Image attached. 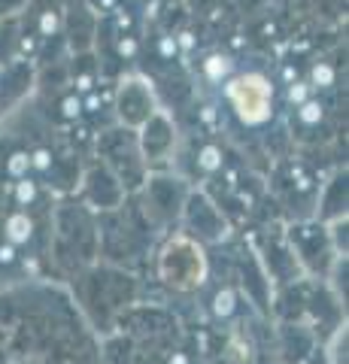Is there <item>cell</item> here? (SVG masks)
I'll return each instance as SVG.
<instances>
[{"instance_id": "obj_10", "label": "cell", "mask_w": 349, "mask_h": 364, "mask_svg": "<svg viewBox=\"0 0 349 364\" xmlns=\"http://www.w3.org/2000/svg\"><path fill=\"white\" fill-rule=\"evenodd\" d=\"M155 109H161V104L146 76L125 73L116 82V88H112V119H116V124H122V128L137 131Z\"/></svg>"}, {"instance_id": "obj_5", "label": "cell", "mask_w": 349, "mask_h": 364, "mask_svg": "<svg viewBox=\"0 0 349 364\" xmlns=\"http://www.w3.org/2000/svg\"><path fill=\"white\" fill-rule=\"evenodd\" d=\"M188 186L183 176H173L171 170H149L143 186L134 191L137 200V215L152 234H167L179 225V213L188 198Z\"/></svg>"}, {"instance_id": "obj_4", "label": "cell", "mask_w": 349, "mask_h": 364, "mask_svg": "<svg viewBox=\"0 0 349 364\" xmlns=\"http://www.w3.org/2000/svg\"><path fill=\"white\" fill-rule=\"evenodd\" d=\"M155 279L173 294H195L210 279V255L207 246L191 240L186 231L164 234V240L155 249Z\"/></svg>"}, {"instance_id": "obj_11", "label": "cell", "mask_w": 349, "mask_h": 364, "mask_svg": "<svg viewBox=\"0 0 349 364\" xmlns=\"http://www.w3.org/2000/svg\"><path fill=\"white\" fill-rule=\"evenodd\" d=\"M134 134H137L140 155L149 170H167L173 164L179 134H176V124L167 109H155Z\"/></svg>"}, {"instance_id": "obj_9", "label": "cell", "mask_w": 349, "mask_h": 364, "mask_svg": "<svg viewBox=\"0 0 349 364\" xmlns=\"http://www.w3.org/2000/svg\"><path fill=\"white\" fill-rule=\"evenodd\" d=\"M176 228L186 231L191 240H198L200 246L222 243V240H228V234H231L228 215L222 213V207L207 195V191H195V188L188 191Z\"/></svg>"}, {"instance_id": "obj_2", "label": "cell", "mask_w": 349, "mask_h": 364, "mask_svg": "<svg viewBox=\"0 0 349 364\" xmlns=\"http://www.w3.org/2000/svg\"><path fill=\"white\" fill-rule=\"evenodd\" d=\"M70 298L76 304V310L82 313L88 328L104 337L112 328H119V322L125 318V313L137 304V277L131 270L109 264V261L97 258L95 264H88L82 273H76L70 282H64Z\"/></svg>"}, {"instance_id": "obj_3", "label": "cell", "mask_w": 349, "mask_h": 364, "mask_svg": "<svg viewBox=\"0 0 349 364\" xmlns=\"http://www.w3.org/2000/svg\"><path fill=\"white\" fill-rule=\"evenodd\" d=\"M100 258V234L97 213H92L80 198H55L49 219V243H46V267L49 277L58 282H70L76 273Z\"/></svg>"}, {"instance_id": "obj_13", "label": "cell", "mask_w": 349, "mask_h": 364, "mask_svg": "<svg viewBox=\"0 0 349 364\" xmlns=\"http://www.w3.org/2000/svg\"><path fill=\"white\" fill-rule=\"evenodd\" d=\"M346 203H349V182H346V170H337V173L325 182L316 200V215L313 219L319 222H334L346 215Z\"/></svg>"}, {"instance_id": "obj_7", "label": "cell", "mask_w": 349, "mask_h": 364, "mask_svg": "<svg viewBox=\"0 0 349 364\" xmlns=\"http://www.w3.org/2000/svg\"><path fill=\"white\" fill-rule=\"evenodd\" d=\"M225 104L234 112L243 128H262L270 122L276 107V91L274 82L258 73V70H246V73H234L225 82Z\"/></svg>"}, {"instance_id": "obj_14", "label": "cell", "mask_w": 349, "mask_h": 364, "mask_svg": "<svg viewBox=\"0 0 349 364\" xmlns=\"http://www.w3.org/2000/svg\"><path fill=\"white\" fill-rule=\"evenodd\" d=\"M349 328H346V322L343 325H337L334 331H331V337H328V343H325V352H322V361L325 364H349Z\"/></svg>"}, {"instance_id": "obj_12", "label": "cell", "mask_w": 349, "mask_h": 364, "mask_svg": "<svg viewBox=\"0 0 349 364\" xmlns=\"http://www.w3.org/2000/svg\"><path fill=\"white\" fill-rule=\"evenodd\" d=\"M76 198H80L92 213L100 215V213L119 210L131 195L125 191V186H122V182L95 158L92 164L80 170V179H76Z\"/></svg>"}, {"instance_id": "obj_6", "label": "cell", "mask_w": 349, "mask_h": 364, "mask_svg": "<svg viewBox=\"0 0 349 364\" xmlns=\"http://www.w3.org/2000/svg\"><path fill=\"white\" fill-rule=\"evenodd\" d=\"M95 149H97V161L125 186L128 195H134L143 186V179L149 176V167H146L140 146H137V134L131 128L109 124V128L97 134Z\"/></svg>"}, {"instance_id": "obj_8", "label": "cell", "mask_w": 349, "mask_h": 364, "mask_svg": "<svg viewBox=\"0 0 349 364\" xmlns=\"http://www.w3.org/2000/svg\"><path fill=\"white\" fill-rule=\"evenodd\" d=\"M286 243L295 255L301 273L307 279H322L328 277V270L334 267V261L340 258L331 246V237H328V228L319 219H304L289 225L286 231Z\"/></svg>"}, {"instance_id": "obj_1", "label": "cell", "mask_w": 349, "mask_h": 364, "mask_svg": "<svg viewBox=\"0 0 349 364\" xmlns=\"http://www.w3.org/2000/svg\"><path fill=\"white\" fill-rule=\"evenodd\" d=\"M0 364H104V337L64 282L33 277L0 286Z\"/></svg>"}]
</instances>
